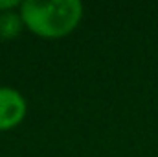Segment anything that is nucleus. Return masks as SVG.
I'll list each match as a JSON object with an SVG mask.
<instances>
[{"instance_id":"1","label":"nucleus","mask_w":158,"mask_h":157,"mask_svg":"<svg viewBox=\"0 0 158 157\" xmlns=\"http://www.w3.org/2000/svg\"><path fill=\"white\" fill-rule=\"evenodd\" d=\"M19 13L31 34L46 39H57L77 28L83 17V4L79 0H26L20 2Z\"/></svg>"},{"instance_id":"2","label":"nucleus","mask_w":158,"mask_h":157,"mask_svg":"<svg viewBox=\"0 0 158 157\" xmlns=\"http://www.w3.org/2000/svg\"><path fill=\"white\" fill-rule=\"evenodd\" d=\"M28 111L26 98L13 87H0V131L19 126Z\"/></svg>"},{"instance_id":"3","label":"nucleus","mask_w":158,"mask_h":157,"mask_svg":"<svg viewBox=\"0 0 158 157\" xmlns=\"http://www.w3.org/2000/svg\"><path fill=\"white\" fill-rule=\"evenodd\" d=\"M22 28H24V22H22L20 13H15L13 9L0 13V37L2 39L17 37Z\"/></svg>"},{"instance_id":"4","label":"nucleus","mask_w":158,"mask_h":157,"mask_svg":"<svg viewBox=\"0 0 158 157\" xmlns=\"http://www.w3.org/2000/svg\"><path fill=\"white\" fill-rule=\"evenodd\" d=\"M15 7H20V2H17V0H0V13L11 11Z\"/></svg>"}]
</instances>
